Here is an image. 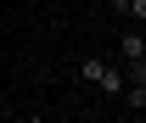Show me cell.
Instances as JSON below:
<instances>
[{"label": "cell", "instance_id": "obj_1", "mask_svg": "<svg viewBox=\"0 0 146 123\" xmlns=\"http://www.w3.org/2000/svg\"><path fill=\"white\" fill-rule=\"evenodd\" d=\"M79 78H84V84H96L101 89V95H124V73L112 67V62H101V56H79Z\"/></svg>", "mask_w": 146, "mask_h": 123}, {"label": "cell", "instance_id": "obj_2", "mask_svg": "<svg viewBox=\"0 0 146 123\" xmlns=\"http://www.w3.org/2000/svg\"><path fill=\"white\" fill-rule=\"evenodd\" d=\"M118 56H124V62H146V34L141 28H124V34H118Z\"/></svg>", "mask_w": 146, "mask_h": 123}, {"label": "cell", "instance_id": "obj_3", "mask_svg": "<svg viewBox=\"0 0 146 123\" xmlns=\"http://www.w3.org/2000/svg\"><path fill=\"white\" fill-rule=\"evenodd\" d=\"M124 84H146V62H124Z\"/></svg>", "mask_w": 146, "mask_h": 123}, {"label": "cell", "instance_id": "obj_4", "mask_svg": "<svg viewBox=\"0 0 146 123\" xmlns=\"http://www.w3.org/2000/svg\"><path fill=\"white\" fill-rule=\"evenodd\" d=\"M129 17H135V22H146V0H129Z\"/></svg>", "mask_w": 146, "mask_h": 123}, {"label": "cell", "instance_id": "obj_5", "mask_svg": "<svg viewBox=\"0 0 146 123\" xmlns=\"http://www.w3.org/2000/svg\"><path fill=\"white\" fill-rule=\"evenodd\" d=\"M107 6H112V11H118V17H129V0H107Z\"/></svg>", "mask_w": 146, "mask_h": 123}]
</instances>
